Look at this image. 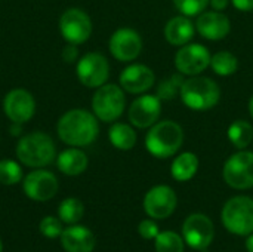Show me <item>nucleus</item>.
Here are the masks:
<instances>
[{
	"mask_svg": "<svg viewBox=\"0 0 253 252\" xmlns=\"http://www.w3.org/2000/svg\"><path fill=\"white\" fill-rule=\"evenodd\" d=\"M56 131L61 141L70 147H86L96 140L99 125L93 113L83 108H74L62 114L58 120Z\"/></svg>",
	"mask_w": 253,
	"mask_h": 252,
	"instance_id": "obj_1",
	"label": "nucleus"
},
{
	"mask_svg": "<svg viewBox=\"0 0 253 252\" xmlns=\"http://www.w3.org/2000/svg\"><path fill=\"white\" fill-rule=\"evenodd\" d=\"M182 143L184 131L176 122L172 120L154 123L145 137V149L157 159H168L176 154Z\"/></svg>",
	"mask_w": 253,
	"mask_h": 252,
	"instance_id": "obj_2",
	"label": "nucleus"
},
{
	"mask_svg": "<svg viewBox=\"0 0 253 252\" xmlns=\"http://www.w3.org/2000/svg\"><path fill=\"white\" fill-rule=\"evenodd\" d=\"M16 156L22 165L30 168H43L53 162L56 149L53 140L40 131L22 135L16 146Z\"/></svg>",
	"mask_w": 253,
	"mask_h": 252,
	"instance_id": "obj_3",
	"label": "nucleus"
},
{
	"mask_svg": "<svg viewBox=\"0 0 253 252\" xmlns=\"http://www.w3.org/2000/svg\"><path fill=\"white\" fill-rule=\"evenodd\" d=\"M179 95L188 108L196 111H206L219 102L221 89L218 83L209 77L191 76L190 79L184 80Z\"/></svg>",
	"mask_w": 253,
	"mask_h": 252,
	"instance_id": "obj_4",
	"label": "nucleus"
},
{
	"mask_svg": "<svg viewBox=\"0 0 253 252\" xmlns=\"http://www.w3.org/2000/svg\"><path fill=\"white\" fill-rule=\"evenodd\" d=\"M126 98L122 86L114 83L102 85L96 88V92L92 98V110L96 119L111 123L116 122L125 111Z\"/></svg>",
	"mask_w": 253,
	"mask_h": 252,
	"instance_id": "obj_5",
	"label": "nucleus"
},
{
	"mask_svg": "<svg viewBox=\"0 0 253 252\" xmlns=\"http://www.w3.org/2000/svg\"><path fill=\"white\" fill-rule=\"evenodd\" d=\"M222 223L225 229L237 236L253 233V199L236 196L230 199L222 209Z\"/></svg>",
	"mask_w": 253,
	"mask_h": 252,
	"instance_id": "obj_6",
	"label": "nucleus"
},
{
	"mask_svg": "<svg viewBox=\"0 0 253 252\" xmlns=\"http://www.w3.org/2000/svg\"><path fill=\"white\" fill-rule=\"evenodd\" d=\"M225 183L237 190H248L253 187V153L240 150L230 156L222 171Z\"/></svg>",
	"mask_w": 253,
	"mask_h": 252,
	"instance_id": "obj_7",
	"label": "nucleus"
},
{
	"mask_svg": "<svg viewBox=\"0 0 253 252\" xmlns=\"http://www.w3.org/2000/svg\"><path fill=\"white\" fill-rule=\"evenodd\" d=\"M59 31L67 43L82 45L92 34L90 16L82 9L70 7L59 18Z\"/></svg>",
	"mask_w": 253,
	"mask_h": 252,
	"instance_id": "obj_8",
	"label": "nucleus"
},
{
	"mask_svg": "<svg viewBox=\"0 0 253 252\" xmlns=\"http://www.w3.org/2000/svg\"><path fill=\"white\" fill-rule=\"evenodd\" d=\"M76 73L82 85L86 88H99L108 80L110 64L102 53L89 52L79 59Z\"/></svg>",
	"mask_w": 253,
	"mask_h": 252,
	"instance_id": "obj_9",
	"label": "nucleus"
},
{
	"mask_svg": "<svg viewBox=\"0 0 253 252\" xmlns=\"http://www.w3.org/2000/svg\"><path fill=\"white\" fill-rule=\"evenodd\" d=\"M211 53L200 43L184 45L175 55L176 70L184 76H199L211 65Z\"/></svg>",
	"mask_w": 253,
	"mask_h": 252,
	"instance_id": "obj_10",
	"label": "nucleus"
},
{
	"mask_svg": "<svg viewBox=\"0 0 253 252\" xmlns=\"http://www.w3.org/2000/svg\"><path fill=\"white\" fill-rule=\"evenodd\" d=\"M182 236L190 248L203 251L212 244L215 229L211 218L203 214H193L185 220L182 226Z\"/></svg>",
	"mask_w": 253,
	"mask_h": 252,
	"instance_id": "obj_11",
	"label": "nucleus"
},
{
	"mask_svg": "<svg viewBox=\"0 0 253 252\" xmlns=\"http://www.w3.org/2000/svg\"><path fill=\"white\" fill-rule=\"evenodd\" d=\"M111 55L122 62L133 61L142 50V39L132 28H119L113 33L108 43Z\"/></svg>",
	"mask_w": 253,
	"mask_h": 252,
	"instance_id": "obj_12",
	"label": "nucleus"
},
{
	"mask_svg": "<svg viewBox=\"0 0 253 252\" xmlns=\"http://www.w3.org/2000/svg\"><path fill=\"white\" fill-rule=\"evenodd\" d=\"M3 110L10 122L22 125L31 120L36 113L34 97L25 89H12L3 100Z\"/></svg>",
	"mask_w": 253,
	"mask_h": 252,
	"instance_id": "obj_13",
	"label": "nucleus"
},
{
	"mask_svg": "<svg viewBox=\"0 0 253 252\" xmlns=\"http://www.w3.org/2000/svg\"><path fill=\"white\" fill-rule=\"evenodd\" d=\"M22 187H24V193L31 201L46 202L56 195L59 184L52 172L44 169H36L24 178Z\"/></svg>",
	"mask_w": 253,
	"mask_h": 252,
	"instance_id": "obj_14",
	"label": "nucleus"
},
{
	"mask_svg": "<svg viewBox=\"0 0 253 252\" xmlns=\"http://www.w3.org/2000/svg\"><path fill=\"white\" fill-rule=\"evenodd\" d=\"M176 195L169 186H156L144 198V211L154 220H163L173 214Z\"/></svg>",
	"mask_w": 253,
	"mask_h": 252,
	"instance_id": "obj_15",
	"label": "nucleus"
},
{
	"mask_svg": "<svg viewBox=\"0 0 253 252\" xmlns=\"http://www.w3.org/2000/svg\"><path fill=\"white\" fill-rule=\"evenodd\" d=\"M162 114V100L157 95L138 97L129 107V120L139 129L151 128Z\"/></svg>",
	"mask_w": 253,
	"mask_h": 252,
	"instance_id": "obj_16",
	"label": "nucleus"
},
{
	"mask_svg": "<svg viewBox=\"0 0 253 252\" xmlns=\"http://www.w3.org/2000/svg\"><path fill=\"white\" fill-rule=\"evenodd\" d=\"M119 80H120L122 89H125L126 92L144 94L153 88L156 82V76L150 67L144 64H132V65H127L122 71Z\"/></svg>",
	"mask_w": 253,
	"mask_h": 252,
	"instance_id": "obj_17",
	"label": "nucleus"
},
{
	"mask_svg": "<svg viewBox=\"0 0 253 252\" xmlns=\"http://www.w3.org/2000/svg\"><path fill=\"white\" fill-rule=\"evenodd\" d=\"M196 28L199 34L208 40H222L231 31L230 18L219 10L202 12L196 21Z\"/></svg>",
	"mask_w": 253,
	"mask_h": 252,
	"instance_id": "obj_18",
	"label": "nucleus"
},
{
	"mask_svg": "<svg viewBox=\"0 0 253 252\" xmlns=\"http://www.w3.org/2000/svg\"><path fill=\"white\" fill-rule=\"evenodd\" d=\"M61 244L67 252H92L95 248V236L87 227L73 226L62 230Z\"/></svg>",
	"mask_w": 253,
	"mask_h": 252,
	"instance_id": "obj_19",
	"label": "nucleus"
},
{
	"mask_svg": "<svg viewBox=\"0 0 253 252\" xmlns=\"http://www.w3.org/2000/svg\"><path fill=\"white\" fill-rule=\"evenodd\" d=\"M194 36V24L185 15H179L168 21L165 27V37L173 46L187 45Z\"/></svg>",
	"mask_w": 253,
	"mask_h": 252,
	"instance_id": "obj_20",
	"label": "nucleus"
},
{
	"mask_svg": "<svg viewBox=\"0 0 253 252\" xmlns=\"http://www.w3.org/2000/svg\"><path fill=\"white\" fill-rule=\"evenodd\" d=\"M87 163H89L87 156L82 150H79V147H71V149L61 151L56 159L58 169L62 174L70 175V177H76L84 172L87 168Z\"/></svg>",
	"mask_w": 253,
	"mask_h": 252,
	"instance_id": "obj_21",
	"label": "nucleus"
},
{
	"mask_svg": "<svg viewBox=\"0 0 253 252\" xmlns=\"http://www.w3.org/2000/svg\"><path fill=\"white\" fill-rule=\"evenodd\" d=\"M199 169V159L194 153H181L170 166V174L176 181H190Z\"/></svg>",
	"mask_w": 253,
	"mask_h": 252,
	"instance_id": "obj_22",
	"label": "nucleus"
},
{
	"mask_svg": "<svg viewBox=\"0 0 253 252\" xmlns=\"http://www.w3.org/2000/svg\"><path fill=\"white\" fill-rule=\"evenodd\" d=\"M108 138L116 149L125 151L133 149L136 144V132L126 123H114L108 131Z\"/></svg>",
	"mask_w": 253,
	"mask_h": 252,
	"instance_id": "obj_23",
	"label": "nucleus"
},
{
	"mask_svg": "<svg viewBox=\"0 0 253 252\" xmlns=\"http://www.w3.org/2000/svg\"><path fill=\"white\" fill-rule=\"evenodd\" d=\"M228 140L236 149L245 150L253 141V126L246 120H234L228 128Z\"/></svg>",
	"mask_w": 253,
	"mask_h": 252,
	"instance_id": "obj_24",
	"label": "nucleus"
},
{
	"mask_svg": "<svg viewBox=\"0 0 253 252\" xmlns=\"http://www.w3.org/2000/svg\"><path fill=\"white\" fill-rule=\"evenodd\" d=\"M211 67L213 73H216L218 76H233L239 70V59L234 53L228 50H221L211 58Z\"/></svg>",
	"mask_w": 253,
	"mask_h": 252,
	"instance_id": "obj_25",
	"label": "nucleus"
},
{
	"mask_svg": "<svg viewBox=\"0 0 253 252\" xmlns=\"http://www.w3.org/2000/svg\"><path fill=\"white\" fill-rule=\"evenodd\" d=\"M58 214H59V220L62 223L74 224V223L82 220V217L84 214V206H83V203L79 199L68 198V199L61 202Z\"/></svg>",
	"mask_w": 253,
	"mask_h": 252,
	"instance_id": "obj_26",
	"label": "nucleus"
},
{
	"mask_svg": "<svg viewBox=\"0 0 253 252\" xmlns=\"http://www.w3.org/2000/svg\"><path fill=\"white\" fill-rule=\"evenodd\" d=\"M182 83H184V74H181L178 71V73L172 74L170 77H168V79H165V80H162L159 83L157 91H156V95L160 100H165V101L173 100L181 92Z\"/></svg>",
	"mask_w": 253,
	"mask_h": 252,
	"instance_id": "obj_27",
	"label": "nucleus"
},
{
	"mask_svg": "<svg viewBox=\"0 0 253 252\" xmlns=\"http://www.w3.org/2000/svg\"><path fill=\"white\" fill-rule=\"evenodd\" d=\"M154 241L157 252H184V241L175 232H160Z\"/></svg>",
	"mask_w": 253,
	"mask_h": 252,
	"instance_id": "obj_28",
	"label": "nucleus"
},
{
	"mask_svg": "<svg viewBox=\"0 0 253 252\" xmlns=\"http://www.w3.org/2000/svg\"><path fill=\"white\" fill-rule=\"evenodd\" d=\"M22 180V169L19 163L10 159L0 160V183L4 186L18 184Z\"/></svg>",
	"mask_w": 253,
	"mask_h": 252,
	"instance_id": "obj_29",
	"label": "nucleus"
},
{
	"mask_svg": "<svg viewBox=\"0 0 253 252\" xmlns=\"http://www.w3.org/2000/svg\"><path fill=\"white\" fill-rule=\"evenodd\" d=\"M176 9L185 16H194L205 12L209 0H173Z\"/></svg>",
	"mask_w": 253,
	"mask_h": 252,
	"instance_id": "obj_30",
	"label": "nucleus"
},
{
	"mask_svg": "<svg viewBox=\"0 0 253 252\" xmlns=\"http://www.w3.org/2000/svg\"><path fill=\"white\" fill-rule=\"evenodd\" d=\"M40 232H42L43 236L50 238V239H55V238H58V236L62 235L61 221L58 218H55V217H46L40 223Z\"/></svg>",
	"mask_w": 253,
	"mask_h": 252,
	"instance_id": "obj_31",
	"label": "nucleus"
},
{
	"mask_svg": "<svg viewBox=\"0 0 253 252\" xmlns=\"http://www.w3.org/2000/svg\"><path fill=\"white\" fill-rule=\"evenodd\" d=\"M138 232H139V235L144 238V239H156V236L160 233L159 232V226L154 223V221H151V220H144V221H141L139 223V227H138Z\"/></svg>",
	"mask_w": 253,
	"mask_h": 252,
	"instance_id": "obj_32",
	"label": "nucleus"
},
{
	"mask_svg": "<svg viewBox=\"0 0 253 252\" xmlns=\"http://www.w3.org/2000/svg\"><path fill=\"white\" fill-rule=\"evenodd\" d=\"M79 58V50H77V45H71V43H67V46L62 49V59L68 64L77 61Z\"/></svg>",
	"mask_w": 253,
	"mask_h": 252,
	"instance_id": "obj_33",
	"label": "nucleus"
},
{
	"mask_svg": "<svg viewBox=\"0 0 253 252\" xmlns=\"http://www.w3.org/2000/svg\"><path fill=\"white\" fill-rule=\"evenodd\" d=\"M233 6L242 12H251L253 10V0H231Z\"/></svg>",
	"mask_w": 253,
	"mask_h": 252,
	"instance_id": "obj_34",
	"label": "nucleus"
},
{
	"mask_svg": "<svg viewBox=\"0 0 253 252\" xmlns=\"http://www.w3.org/2000/svg\"><path fill=\"white\" fill-rule=\"evenodd\" d=\"M209 3H211V6L215 9V10H224L227 6H228V3H230V0H209Z\"/></svg>",
	"mask_w": 253,
	"mask_h": 252,
	"instance_id": "obj_35",
	"label": "nucleus"
},
{
	"mask_svg": "<svg viewBox=\"0 0 253 252\" xmlns=\"http://www.w3.org/2000/svg\"><path fill=\"white\" fill-rule=\"evenodd\" d=\"M21 131H22L21 123H15V122H12V125H10V128H9V132H10L12 135H19V134H21Z\"/></svg>",
	"mask_w": 253,
	"mask_h": 252,
	"instance_id": "obj_36",
	"label": "nucleus"
},
{
	"mask_svg": "<svg viewBox=\"0 0 253 252\" xmlns=\"http://www.w3.org/2000/svg\"><path fill=\"white\" fill-rule=\"evenodd\" d=\"M246 248H248V251L253 252V235L249 236V239H248V242H246Z\"/></svg>",
	"mask_w": 253,
	"mask_h": 252,
	"instance_id": "obj_37",
	"label": "nucleus"
},
{
	"mask_svg": "<svg viewBox=\"0 0 253 252\" xmlns=\"http://www.w3.org/2000/svg\"><path fill=\"white\" fill-rule=\"evenodd\" d=\"M249 113H251V117L253 119V95L252 98H251V101H249Z\"/></svg>",
	"mask_w": 253,
	"mask_h": 252,
	"instance_id": "obj_38",
	"label": "nucleus"
},
{
	"mask_svg": "<svg viewBox=\"0 0 253 252\" xmlns=\"http://www.w3.org/2000/svg\"><path fill=\"white\" fill-rule=\"evenodd\" d=\"M0 252H1V241H0Z\"/></svg>",
	"mask_w": 253,
	"mask_h": 252,
	"instance_id": "obj_39",
	"label": "nucleus"
}]
</instances>
